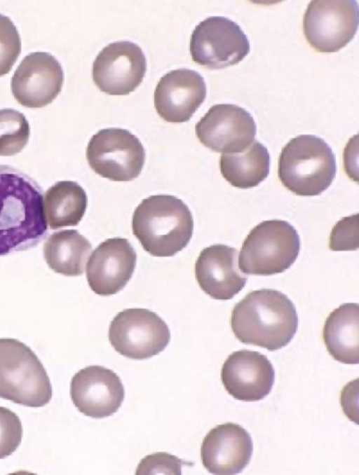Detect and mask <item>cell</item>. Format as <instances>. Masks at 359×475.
I'll return each instance as SVG.
<instances>
[{
    "label": "cell",
    "mask_w": 359,
    "mask_h": 475,
    "mask_svg": "<svg viewBox=\"0 0 359 475\" xmlns=\"http://www.w3.org/2000/svg\"><path fill=\"white\" fill-rule=\"evenodd\" d=\"M147 70L141 48L128 41L109 43L95 57L92 69L95 84L111 95H126L142 83Z\"/></svg>",
    "instance_id": "cell-12"
},
{
    "label": "cell",
    "mask_w": 359,
    "mask_h": 475,
    "mask_svg": "<svg viewBox=\"0 0 359 475\" xmlns=\"http://www.w3.org/2000/svg\"><path fill=\"white\" fill-rule=\"evenodd\" d=\"M201 289L216 300H229L245 287L247 277L238 266V250L217 244L203 249L195 263Z\"/></svg>",
    "instance_id": "cell-19"
},
{
    "label": "cell",
    "mask_w": 359,
    "mask_h": 475,
    "mask_svg": "<svg viewBox=\"0 0 359 475\" xmlns=\"http://www.w3.org/2000/svg\"><path fill=\"white\" fill-rule=\"evenodd\" d=\"M21 52V39L11 20L0 14V76L8 74Z\"/></svg>",
    "instance_id": "cell-25"
},
{
    "label": "cell",
    "mask_w": 359,
    "mask_h": 475,
    "mask_svg": "<svg viewBox=\"0 0 359 475\" xmlns=\"http://www.w3.org/2000/svg\"><path fill=\"white\" fill-rule=\"evenodd\" d=\"M87 202L86 191L77 182H56L44 195L47 223L53 230L78 225L86 212Z\"/></svg>",
    "instance_id": "cell-23"
},
{
    "label": "cell",
    "mask_w": 359,
    "mask_h": 475,
    "mask_svg": "<svg viewBox=\"0 0 359 475\" xmlns=\"http://www.w3.org/2000/svg\"><path fill=\"white\" fill-rule=\"evenodd\" d=\"M92 249L90 242L78 230H62L53 233L43 245L44 259L50 269L65 276L83 273Z\"/></svg>",
    "instance_id": "cell-21"
},
{
    "label": "cell",
    "mask_w": 359,
    "mask_h": 475,
    "mask_svg": "<svg viewBox=\"0 0 359 475\" xmlns=\"http://www.w3.org/2000/svg\"><path fill=\"white\" fill-rule=\"evenodd\" d=\"M359 306L346 303L334 309L327 317L323 338L328 352L337 361L358 364Z\"/></svg>",
    "instance_id": "cell-20"
},
{
    "label": "cell",
    "mask_w": 359,
    "mask_h": 475,
    "mask_svg": "<svg viewBox=\"0 0 359 475\" xmlns=\"http://www.w3.org/2000/svg\"><path fill=\"white\" fill-rule=\"evenodd\" d=\"M136 261V252L127 239L117 237L101 242L86 266L90 288L100 296L118 293L131 278Z\"/></svg>",
    "instance_id": "cell-15"
},
{
    "label": "cell",
    "mask_w": 359,
    "mask_h": 475,
    "mask_svg": "<svg viewBox=\"0 0 359 475\" xmlns=\"http://www.w3.org/2000/svg\"><path fill=\"white\" fill-rule=\"evenodd\" d=\"M145 156L140 139L122 128L100 130L90 138L86 148V159L92 170L115 181H129L137 178L142 172Z\"/></svg>",
    "instance_id": "cell-7"
},
{
    "label": "cell",
    "mask_w": 359,
    "mask_h": 475,
    "mask_svg": "<svg viewBox=\"0 0 359 475\" xmlns=\"http://www.w3.org/2000/svg\"><path fill=\"white\" fill-rule=\"evenodd\" d=\"M358 4L353 0H314L307 6L304 33L320 53H334L354 37L358 26Z\"/></svg>",
    "instance_id": "cell-9"
},
{
    "label": "cell",
    "mask_w": 359,
    "mask_h": 475,
    "mask_svg": "<svg viewBox=\"0 0 359 475\" xmlns=\"http://www.w3.org/2000/svg\"><path fill=\"white\" fill-rule=\"evenodd\" d=\"M43 196L32 177L0 165V256L33 248L47 237Z\"/></svg>",
    "instance_id": "cell-1"
},
{
    "label": "cell",
    "mask_w": 359,
    "mask_h": 475,
    "mask_svg": "<svg viewBox=\"0 0 359 475\" xmlns=\"http://www.w3.org/2000/svg\"><path fill=\"white\" fill-rule=\"evenodd\" d=\"M275 371L268 358L259 352L241 350L230 354L221 370L227 392L243 401H257L271 391Z\"/></svg>",
    "instance_id": "cell-16"
},
{
    "label": "cell",
    "mask_w": 359,
    "mask_h": 475,
    "mask_svg": "<svg viewBox=\"0 0 359 475\" xmlns=\"http://www.w3.org/2000/svg\"><path fill=\"white\" fill-rule=\"evenodd\" d=\"M46 371L29 347L14 338H0V397L29 407L52 398Z\"/></svg>",
    "instance_id": "cell-5"
},
{
    "label": "cell",
    "mask_w": 359,
    "mask_h": 475,
    "mask_svg": "<svg viewBox=\"0 0 359 475\" xmlns=\"http://www.w3.org/2000/svg\"><path fill=\"white\" fill-rule=\"evenodd\" d=\"M297 230L283 220L264 221L245 239L238 257V268L245 274L268 276L288 269L300 251Z\"/></svg>",
    "instance_id": "cell-6"
},
{
    "label": "cell",
    "mask_w": 359,
    "mask_h": 475,
    "mask_svg": "<svg viewBox=\"0 0 359 475\" xmlns=\"http://www.w3.org/2000/svg\"><path fill=\"white\" fill-rule=\"evenodd\" d=\"M271 158L267 148L255 140L244 151L222 153L220 172L233 186L250 188L258 186L269 175Z\"/></svg>",
    "instance_id": "cell-22"
},
{
    "label": "cell",
    "mask_w": 359,
    "mask_h": 475,
    "mask_svg": "<svg viewBox=\"0 0 359 475\" xmlns=\"http://www.w3.org/2000/svg\"><path fill=\"white\" fill-rule=\"evenodd\" d=\"M109 340L111 346L129 359H149L162 352L170 340L166 323L146 308H128L111 322Z\"/></svg>",
    "instance_id": "cell-8"
},
{
    "label": "cell",
    "mask_w": 359,
    "mask_h": 475,
    "mask_svg": "<svg viewBox=\"0 0 359 475\" xmlns=\"http://www.w3.org/2000/svg\"><path fill=\"white\" fill-rule=\"evenodd\" d=\"M250 49L249 40L241 27L223 16H211L201 21L190 39L192 60L211 69L238 64Z\"/></svg>",
    "instance_id": "cell-10"
},
{
    "label": "cell",
    "mask_w": 359,
    "mask_h": 475,
    "mask_svg": "<svg viewBox=\"0 0 359 475\" xmlns=\"http://www.w3.org/2000/svg\"><path fill=\"white\" fill-rule=\"evenodd\" d=\"M231 326L241 343L274 351L292 340L297 330L298 317L286 295L262 289L250 292L236 304Z\"/></svg>",
    "instance_id": "cell-2"
},
{
    "label": "cell",
    "mask_w": 359,
    "mask_h": 475,
    "mask_svg": "<svg viewBox=\"0 0 359 475\" xmlns=\"http://www.w3.org/2000/svg\"><path fill=\"white\" fill-rule=\"evenodd\" d=\"M206 97L202 76L189 69L172 70L160 78L154 91L158 114L170 123L188 121Z\"/></svg>",
    "instance_id": "cell-17"
},
{
    "label": "cell",
    "mask_w": 359,
    "mask_h": 475,
    "mask_svg": "<svg viewBox=\"0 0 359 475\" xmlns=\"http://www.w3.org/2000/svg\"><path fill=\"white\" fill-rule=\"evenodd\" d=\"M64 72L58 60L46 52L26 55L11 78L14 98L27 108L50 104L61 91Z\"/></svg>",
    "instance_id": "cell-13"
},
{
    "label": "cell",
    "mask_w": 359,
    "mask_h": 475,
    "mask_svg": "<svg viewBox=\"0 0 359 475\" xmlns=\"http://www.w3.org/2000/svg\"><path fill=\"white\" fill-rule=\"evenodd\" d=\"M30 135L29 123L23 113L13 109H0V156L20 153L27 145Z\"/></svg>",
    "instance_id": "cell-24"
},
{
    "label": "cell",
    "mask_w": 359,
    "mask_h": 475,
    "mask_svg": "<svg viewBox=\"0 0 359 475\" xmlns=\"http://www.w3.org/2000/svg\"><path fill=\"white\" fill-rule=\"evenodd\" d=\"M184 461L175 455L158 452L147 455L140 462L136 474H182Z\"/></svg>",
    "instance_id": "cell-28"
},
{
    "label": "cell",
    "mask_w": 359,
    "mask_h": 475,
    "mask_svg": "<svg viewBox=\"0 0 359 475\" xmlns=\"http://www.w3.org/2000/svg\"><path fill=\"white\" fill-rule=\"evenodd\" d=\"M133 235L154 256H172L189 242L194 230L191 212L180 198L170 195H151L134 211Z\"/></svg>",
    "instance_id": "cell-3"
},
{
    "label": "cell",
    "mask_w": 359,
    "mask_h": 475,
    "mask_svg": "<svg viewBox=\"0 0 359 475\" xmlns=\"http://www.w3.org/2000/svg\"><path fill=\"white\" fill-rule=\"evenodd\" d=\"M329 247L333 251H353L358 248V214L344 217L333 227Z\"/></svg>",
    "instance_id": "cell-27"
},
{
    "label": "cell",
    "mask_w": 359,
    "mask_h": 475,
    "mask_svg": "<svg viewBox=\"0 0 359 475\" xmlns=\"http://www.w3.org/2000/svg\"><path fill=\"white\" fill-rule=\"evenodd\" d=\"M336 172L335 156L322 138L301 135L282 149L278 177L285 187L297 195H320L331 185Z\"/></svg>",
    "instance_id": "cell-4"
},
{
    "label": "cell",
    "mask_w": 359,
    "mask_h": 475,
    "mask_svg": "<svg viewBox=\"0 0 359 475\" xmlns=\"http://www.w3.org/2000/svg\"><path fill=\"white\" fill-rule=\"evenodd\" d=\"M70 395L81 413L102 418L118 410L125 391L120 378L113 371L101 366H88L72 377Z\"/></svg>",
    "instance_id": "cell-14"
},
{
    "label": "cell",
    "mask_w": 359,
    "mask_h": 475,
    "mask_svg": "<svg viewBox=\"0 0 359 475\" xmlns=\"http://www.w3.org/2000/svg\"><path fill=\"white\" fill-rule=\"evenodd\" d=\"M22 427L16 413L0 406V459L11 455L21 443Z\"/></svg>",
    "instance_id": "cell-26"
},
{
    "label": "cell",
    "mask_w": 359,
    "mask_h": 475,
    "mask_svg": "<svg viewBox=\"0 0 359 475\" xmlns=\"http://www.w3.org/2000/svg\"><path fill=\"white\" fill-rule=\"evenodd\" d=\"M196 135L205 146L222 153H239L251 145L257 134L253 117L233 104L210 108L196 123Z\"/></svg>",
    "instance_id": "cell-11"
},
{
    "label": "cell",
    "mask_w": 359,
    "mask_h": 475,
    "mask_svg": "<svg viewBox=\"0 0 359 475\" xmlns=\"http://www.w3.org/2000/svg\"><path fill=\"white\" fill-rule=\"evenodd\" d=\"M252 450L250 434L238 424L226 422L206 434L201 448V458L210 473L234 475L249 464Z\"/></svg>",
    "instance_id": "cell-18"
}]
</instances>
